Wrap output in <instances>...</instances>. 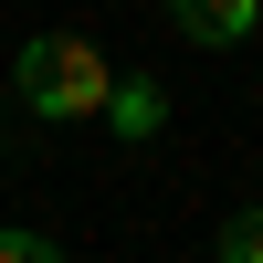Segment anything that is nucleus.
Listing matches in <instances>:
<instances>
[{
  "mask_svg": "<svg viewBox=\"0 0 263 263\" xmlns=\"http://www.w3.org/2000/svg\"><path fill=\"white\" fill-rule=\"evenodd\" d=\"M95 116L116 126V137H158V126H168V84H158V74H116Z\"/></svg>",
  "mask_w": 263,
  "mask_h": 263,
  "instance_id": "3",
  "label": "nucleus"
},
{
  "mask_svg": "<svg viewBox=\"0 0 263 263\" xmlns=\"http://www.w3.org/2000/svg\"><path fill=\"white\" fill-rule=\"evenodd\" d=\"M53 253V232H32V221H0V263H42Z\"/></svg>",
  "mask_w": 263,
  "mask_h": 263,
  "instance_id": "5",
  "label": "nucleus"
},
{
  "mask_svg": "<svg viewBox=\"0 0 263 263\" xmlns=\"http://www.w3.org/2000/svg\"><path fill=\"white\" fill-rule=\"evenodd\" d=\"M211 253L221 263H263V211H232V221L211 232Z\"/></svg>",
  "mask_w": 263,
  "mask_h": 263,
  "instance_id": "4",
  "label": "nucleus"
},
{
  "mask_svg": "<svg viewBox=\"0 0 263 263\" xmlns=\"http://www.w3.org/2000/svg\"><path fill=\"white\" fill-rule=\"evenodd\" d=\"M168 21H179V42L221 53V42H253L263 32V0H168Z\"/></svg>",
  "mask_w": 263,
  "mask_h": 263,
  "instance_id": "2",
  "label": "nucleus"
},
{
  "mask_svg": "<svg viewBox=\"0 0 263 263\" xmlns=\"http://www.w3.org/2000/svg\"><path fill=\"white\" fill-rule=\"evenodd\" d=\"M11 74H21V105H32L42 126H74V116H95V105H105L116 63H105V53H95L84 32H32Z\"/></svg>",
  "mask_w": 263,
  "mask_h": 263,
  "instance_id": "1",
  "label": "nucleus"
}]
</instances>
